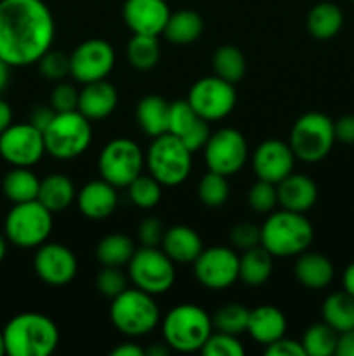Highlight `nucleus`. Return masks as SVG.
Listing matches in <instances>:
<instances>
[{
  "label": "nucleus",
  "mask_w": 354,
  "mask_h": 356,
  "mask_svg": "<svg viewBox=\"0 0 354 356\" xmlns=\"http://www.w3.org/2000/svg\"><path fill=\"white\" fill-rule=\"evenodd\" d=\"M201 31H203V19L200 14L191 9H184L170 14L163 35L172 44L186 45L196 42Z\"/></svg>",
  "instance_id": "nucleus-31"
},
{
  "label": "nucleus",
  "mask_w": 354,
  "mask_h": 356,
  "mask_svg": "<svg viewBox=\"0 0 354 356\" xmlns=\"http://www.w3.org/2000/svg\"><path fill=\"white\" fill-rule=\"evenodd\" d=\"M170 348H169V344L165 343V346H163V344H153V346H149L148 350H146V355H149V356H167L170 353Z\"/></svg>",
  "instance_id": "nucleus-56"
},
{
  "label": "nucleus",
  "mask_w": 354,
  "mask_h": 356,
  "mask_svg": "<svg viewBox=\"0 0 354 356\" xmlns=\"http://www.w3.org/2000/svg\"><path fill=\"white\" fill-rule=\"evenodd\" d=\"M163 233L165 229L162 221L156 218H148L139 226V242L142 243V247H158L162 243Z\"/></svg>",
  "instance_id": "nucleus-47"
},
{
  "label": "nucleus",
  "mask_w": 354,
  "mask_h": 356,
  "mask_svg": "<svg viewBox=\"0 0 354 356\" xmlns=\"http://www.w3.org/2000/svg\"><path fill=\"white\" fill-rule=\"evenodd\" d=\"M344 24V14L337 3L330 0L316 3L307 14V30L316 40H330L340 31Z\"/></svg>",
  "instance_id": "nucleus-28"
},
{
  "label": "nucleus",
  "mask_w": 354,
  "mask_h": 356,
  "mask_svg": "<svg viewBox=\"0 0 354 356\" xmlns=\"http://www.w3.org/2000/svg\"><path fill=\"white\" fill-rule=\"evenodd\" d=\"M248 316V308H245V306L239 305V302H229V305L221 306V308L214 313V316H212V325H214V329H217L219 332L238 336V334L245 332L246 330Z\"/></svg>",
  "instance_id": "nucleus-38"
},
{
  "label": "nucleus",
  "mask_w": 354,
  "mask_h": 356,
  "mask_svg": "<svg viewBox=\"0 0 354 356\" xmlns=\"http://www.w3.org/2000/svg\"><path fill=\"white\" fill-rule=\"evenodd\" d=\"M187 103L207 122L228 117L236 104L235 83L221 76H205L193 83L187 94Z\"/></svg>",
  "instance_id": "nucleus-12"
},
{
  "label": "nucleus",
  "mask_w": 354,
  "mask_h": 356,
  "mask_svg": "<svg viewBox=\"0 0 354 356\" xmlns=\"http://www.w3.org/2000/svg\"><path fill=\"white\" fill-rule=\"evenodd\" d=\"M229 242L236 249H253V247L260 245V228L252 222H239V225L233 226L229 232Z\"/></svg>",
  "instance_id": "nucleus-46"
},
{
  "label": "nucleus",
  "mask_w": 354,
  "mask_h": 356,
  "mask_svg": "<svg viewBox=\"0 0 354 356\" xmlns=\"http://www.w3.org/2000/svg\"><path fill=\"white\" fill-rule=\"evenodd\" d=\"M144 155L137 143L118 138L108 143L99 155L101 179L115 188H127L141 174Z\"/></svg>",
  "instance_id": "nucleus-11"
},
{
  "label": "nucleus",
  "mask_w": 354,
  "mask_h": 356,
  "mask_svg": "<svg viewBox=\"0 0 354 356\" xmlns=\"http://www.w3.org/2000/svg\"><path fill=\"white\" fill-rule=\"evenodd\" d=\"M267 356H305L304 348H302L301 341L287 339V337H280L274 343L266 346Z\"/></svg>",
  "instance_id": "nucleus-48"
},
{
  "label": "nucleus",
  "mask_w": 354,
  "mask_h": 356,
  "mask_svg": "<svg viewBox=\"0 0 354 356\" xmlns=\"http://www.w3.org/2000/svg\"><path fill=\"white\" fill-rule=\"evenodd\" d=\"M333 131H335V139L353 145L354 143V115H344L339 120L333 122Z\"/></svg>",
  "instance_id": "nucleus-49"
},
{
  "label": "nucleus",
  "mask_w": 354,
  "mask_h": 356,
  "mask_svg": "<svg viewBox=\"0 0 354 356\" xmlns=\"http://www.w3.org/2000/svg\"><path fill=\"white\" fill-rule=\"evenodd\" d=\"M9 76H10V66L0 58V94L3 92V89L9 83Z\"/></svg>",
  "instance_id": "nucleus-55"
},
{
  "label": "nucleus",
  "mask_w": 354,
  "mask_h": 356,
  "mask_svg": "<svg viewBox=\"0 0 354 356\" xmlns=\"http://www.w3.org/2000/svg\"><path fill=\"white\" fill-rule=\"evenodd\" d=\"M212 318L205 309L194 305H179L163 318V339L170 350L179 353L201 351L210 337Z\"/></svg>",
  "instance_id": "nucleus-4"
},
{
  "label": "nucleus",
  "mask_w": 354,
  "mask_h": 356,
  "mask_svg": "<svg viewBox=\"0 0 354 356\" xmlns=\"http://www.w3.org/2000/svg\"><path fill=\"white\" fill-rule=\"evenodd\" d=\"M80 92L71 83L61 82L54 87L51 94V106L56 113H65V111L78 110Z\"/></svg>",
  "instance_id": "nucleus-45"
},
{
  "label": "nucleus",
  "mask_w": 354,
  "mask_h": 356,
  "mask_svg": "<svg viewBox=\"0 0 354 356\" xmlns=\"http://www.w3.org/2000/svg\"><path fill=\"white\" fill-rule=\"evenodd\" d=\"M169 132L183 141L191 153L203 148L210 138V129L205 118H201L186 101L170 103Z\"/></svg>",
  "instance_id": "nucleus-19"
},
{
  "label": "nucleus",
  "mask_w": 354,
  "mask_h": 356,
  "mask_svg": "<svg viewBox=\"0 0 354 356\" xmlns=\"http://www.w3.org/2000/svg\"><path fill=\"white\" fill-rule=\"evenodd\" d=\"M294 271L297 280L311 291H321L333 280L332 263L328 257L318 252L298 254Z\"/></svg>",
  "instance_id": "nucleus-26"
},
{
  "label": "nucleus",
  "mask_w": 354,
  "mask_h": 356,
  "mask_svg": "<svg viewBox=\"0 0 354 356\" xmlns=\"http://www.w3.org/2000/svg\"><path fill=\"white\" fill-rule=\"evenodd\" d=\"M212 65H214L215 75L231 83L239 82L246 72L245 56L235 45H222V47H219L214 52Z\"/></svg>",
  "instance_id": "nucleus-36"
},
{
  "label": "nucleus",
  "mask_w": 354,
  "mask_h": 356,
  "mask_svg": "<svg viewBox=\"0 0 354 356\" xmlns=\"http://www.w3.org/2000/svg\"><path fill=\"white\" fill-rule=\"evenodd\" d=\"M295 165V155L290 145L280 139H267L257 146L252 159L253 172L257 179L269 181L278 184L281 179L292 174Z\"/></svg>",
  "instance_id": "nucleus-18"
},
{
  "label": "nucleus",
  "mask_w": 354,
  "mask_h": 356,
  "mask_svg": "<svg viewBox=\"0 0 354 356\" xmlns=\"http://www.w3.org/2000/svg\"><path fill=\"white\" fill-rule=\"evenodd\" d=\"M76 204L85 218L94 219V221L106 219L117 209V188L104 179L90 181L80 190Z\"/></svg>",
  "instance_id": "nucleus-22"
},
{
  "label": "nucleus",
  "mask_w": 354,
  "mask_h": 356,
  "mask_svg": "<svg viewBox=\"0 0 354 356\" xmlns=\"http://www.w3.org/2000/svg\"><path fill=\"white\" fill-rule=\"evenodd\" d=\"M37 200L51 212L65 211L75 200V186L65 174H49L40 181Z\"/></svg>",
  "instance_id": "nucleus-29"
},
{
  "label": "nucleus",
  "mask_w": 354,
  "mask_h": 356,
  "mask_svg": "<svg viewBox=\"0 0 354 356\" xmlns=\"http://www.w3.org/2000/svg\"><path fill=\"white\" fill-rule=\"evenodd\" d=\"M273 254L262 245L245 250L239 257V280L250 287L266 284L273 273Z\"/></svg>",
  "instance_id": "nucleus-30"
},
{
  "label": "nucleus",
  "mask_w": 354,
  "mask_h": 356,
  "mask_svg": "<svg viewBox=\"0 0 354 356\" xmlns=\"http://www.w3.org/2000/svg\"><path fill=\"white\" fill-rule=\"evenodd\" d=\"M92 141V125L78 110L56 113L44 131L45 153L59 160L76 159Z\"/></svg>",
  "instance_id": "nucleus-5"
},
{
  "label": "nucleus",
  "mask_w": 354,
  "mask_h": 356,
  "mask_svg": "<svg viewBox=\"0 0 354 356\" xmlns=\"http://www.w3.org/2000/svg\"><path fill=\"white\" fill-rule=\"evenodd\" d=\"M312 225L301 212L280 211L271 214L260 228V245L274 257L298 256L311 245Z\"/></svg>",
  "instance_id": "nucleus-3"
},
{
  "label": "nucleus",
  "mask_w": 354,
  "mask_h": 356,
  "mask_svg": "<svg viewBox=\"0 0 354 356\" xmlns=\"http://www.w3.org/2000/svg\"><path fill=\"white\" fill-rule=\"evenodd\" d=\"M278 204L285 211L307 212L318 200V186L311 177L304 174H288L285 179L276 184Z\"/></svg>",
  "instance_id": "nucleus-21"
},
{
  "label": "nucleus",
  "mask_w": 354,
  "mask_h": 356,
  "mask_svg": "<svg viewBox=\"0 0 354 356\" xmlns=\"http://www.w3.org/2000/svg\"><path fill=\"white\" fill-rule=\"evenodd\" d=\"M38 68L47 80H62L69 73V56L61 51L49 49L38 59Z\"/></svg>",
  "instance_id": "nucleus-42"
},
{
  "label": "nucleus",
  "mask_w": 354,
  "mask_h": 356,
  "mask_svg": "<svg viewBox=\"0 0 354 356\" xmlns=\"http://www.w3.org/2000/svg\"><path fill=\"white\" fill-rule=\"evenodd\" d=\"M191 155L193 153L183 145L180 139L170 132L153 138L151 146L146 153V165L149 174L162 186H177L184 183L191 172Z\"/></svg>",
  "instance_id": "nucleus-7"
},
{
  "label": "nucleus",
  "mask_w": 354,
  "mask_h": 356,
  "mask_svg": "<svg viewBox=\"0 0 354 356\" xmlns=\"http://www.w3.org/2000/svg\"><path fill=\"white\" fill-rule=\"evenodd\" d=\"M127 58L135 70L146 72V70L155 68L160 61L158 38L151 35L134 33L127 45Z\"/></svg>",
  "instance_id": "nucleus-37"
},
{
  "label": "nucleus",
  "mask_w": 354,
  "mask_h": 356,
  "mask_svg": "<svg viewBox=\"0 0 354 356\" xmlns=\"http://www.w3.org/2000/svg\"><path fill=\"white\" fill-rule=\"evenodd\" d=\"M203 148L208 170L226 177L238 172L248 156L245 136L231 127L219 129L217 132L210 134Z\"/></svg>",
  "instance_id": "nucleus-13"
},
{
  "label": "nucleus",
  "mask_w": 354,
  "mask_h": 356,
  "mask_svg": "<svg viewBox=\"0 0 354 356\" xmlns=\"http://www.w3.org/2000/svg\"><path fill=\"white\" fill-rule=\"evenodd\" d=\"M246 330L252 336L253 341H257L259 344H267L274 343L280 337L285 336V330H287V318H285L283 313L280 312L274 306H259L255 309H250L248 316V325Z\"/></svg>",
  "instance_id": "nucleus-25"
},
{
  "label": "nucleus",
  "mask_w": 354,
  "mask_h": 356,
  "mask_svg": "<svg viewBox=\"0 0 354 356\" xmlns=\"http://www.w3.org/2000/svg\"><path fill=\"white\" fill-rule=\"evenodd\" d=\"M40 179L30 170V167H14L3 176L2 191L14 204L37 200Z\"/></svg>",
  "instance_id": "nucleus-32"
},
{
  "label": "nucleus",
  "mask_w": 354,
  "mask_h": 356,
  "mask_svg": "<svg viewBox=\"0 0 354 356\" xmlns=\"http://www.w3.org/2000/svg\"><path fill=\"white\" fill-rule=\"evenodd\" d=\"M335 355L339 356H354V329L339 334Z\"/></svg>",
  "instance_id": "nucleus-51"
},
{
  "label": "nucleus",
  "mask_w": 354,
  "mask_h": 356,
  "mask_svg": "<svg viewBox=\"0 0 354 356\" xmlns=\"http://www.w3.org/2000/svg\"><path fill=\"white\" fill-rule=\"evenodd\" d=\"M44 132L33 124H10L0 134V156L12 167H31L44 156Z\"/></svg>",
  "instance_id": "nucleus-14"
},
{
  "label": "nucleus",
  "mask_w": 354,
  "mask_h": 356,
  "mask_svg": "<svg viewBox=\"0 0 354 356\" xmlns=\"http://www.w3.org/2000/svg\"><path fill=\"white\" fill-rule=\"evenodd\" d=\"M335 143L333 122L326 115L309 111L297 118L290 132V148L295 159L316 163L325 159Z\"/></svg>",
  "instance_id": "nucleus-9"
},
{
  "label": "nucleus",
  "mask_w": 354,
  "mask_h": 356,
  "mask_svg": "<svg viewBox=\"0 0 354 356\" xmlns=\"http://www.w3.org/2000/svg\"><path fill=\"white\" fill-rule=\"evenodd\" d=\"M201 353L205 356H243L245 348L233 334L217 332L210 334L207 343L201 348Z\"/></svg>",
  "instance_id": "nucleus-41"
},
{
  "label": "nucleus",
  "mask_w": 354,
  "mask_h": 356,
  "mask_svg": "<svg viewBox=\"0 0 354 356\" xmlns=\"http://www.w3.org/2000/svg\"><path fill=\"white\" fill-rule=\"evenodd\" d=\"M35 273L49 285H66L75 278L78 263L68 247L61 243H42L33 259Z\"/></svg>",
  "instance_id": "nucleus-17"
},
{
  "label": "nucleus",
  "mask_w": 354,
  "mask_h": 356,
  "mask_svg": "<svg viewBox=\"0 0 354 356\" xmlns=\"http://www.w3.org/2000/svg\"><path fill=\"white\" fill-rule=\"evenodd\" d=\"M6 355L49 356L59 344L58 325L42 313H21L3 327Z\"/></svg>",
  "instance_id": "nucleus-2"
},
{
  "label": "nucleus",
  "mask_w": 354,
  "mask_h": 356,
  "mask_svg": "<svg viewBox=\"0 0 354 356\" xmlns=\"http://www.w3.org/2000/svg\"><path fill=\"white\" fill-rule=\"evenodd\" d=\"M6 355V343H3V334L0 330V356Z\"/></svg>",
  "instance_id": "nucleus-58"
},
{
  "label": "nucleus",
  "mask_w": 354,
  "mask_h": 356,
  "mask_svg": "<svg viewBox=\"0 0 354 356\" xmlns=\"http://www.w3.org/2000/svg\"><path fill=\"white\" fill-rule=\"evenodd\" d=\"M115 66V51L103 38L82 42L69 54V75L80 83L104 80Z\"/></svg>",
  "instance_id": "nucleus-15"
},
{
  "label": "nucleus",
  "mask_w": 354,
  "mask_h": 356,
  "mask_svg": "<svg viewBox=\"0 0 354 356\" xmlns=\"http://www.w3.org/2000/svg\"><path fill=\"white\" fill-rule=\"evenodd\" d=\"M7 254V240L3 238V235L0 233V263L3 261V257H6Z\"/></svg>",
  "instance_id": "nucleus-57"
},
{
  "label": "nucleus",
  "mask_w": 354,
  "mask_h": 356,
  "mask_svg": "<svg viewBox=\"0 0 354 356\" xmlns=\"http://www.w3.org/2000/svg\"><path fill=\"white\" fill-rule=\"evenodd\" d=\"M248 204L255 212H271L278 204L276 184L259 179L248 193Z\"/></svg>",
  "instance_id": "nucleus-43"
},
{
  "label": "nucleus",
  "mask_w": 354,
  "mask_h": 356,
  "mask_svg": "<svg viewBox=\"0 0 354 356\" xmlns=\"http://www.w3.org/2000/svg\"><path fill=\"white\" fill-rule=\"evenodd\" d=\"M198 198L207 207H221L229 198V183L226 176L208 170L198 184Z\"/></svg>",
  "instance_id": "nucleus-39"
},
{
  "label": "nucleus",
  "mask_w": 354,
  "mask_h": 356,
  "mask_svg": "<svg viewBox=\"0 0 354 356\" xmlns=\"http://www.w3.org/2000/svg\"><path fill=\"white\" fill-rule=\"evenodd\" d=\"M137 122L144 134L149 138H158V136L169 132V118H170V103H167L160 96H146L139 101Z\"/></svg>",
  "instance_id": "nucleus-27"
},
{
  "label": "nucleus",
  "mask_w": 354,
  "mask_h": 356,
  "mask_svg": "<svg viewBox=\"0 0 354 356\" xmlns=\"http://www.w3.org/2000/svg\"><path fill=\"white\" fill-rule=\"evenodd\" d=\"M97 291L106 298H117L127 289V278L118 266H103L96 278Z\"/></svg>",
  "instance_id": "nucleus-44"
},
{
  "label": "nucleus",
  "mask_w": 354,
  "mask_h": 356,
  "mask_svg": "<svg viewBox=\"0 0 354 356\" xmlns=\"http://www.w3.org/2000/svg\"><path fill=\"white\" fill-rule=\"evenodd\" d=\"M342 284H344V291L354 298V263H351L349 266L346 268V271H344Z\"/></svg>",
  "instance_id": "nucleus-54"
},
{
  "label": "nucleus",
  "mask_w": 354,
  "mask_h": 356,
  "mask_svg": "<svg viewBox=\"0 0 354 356\" xmlns=\"http://www.w3.org/2000/svg\"><path fill=\"white\" fill-rule=\"evenodd\" d=\"M113 325L128 337H141L151 332L160 322V309L153 296L141 289H125L113 298L110 308Z\"/></svg>",
  "instance_id": "nucleus-6"
},
{
  "label": "nucleus",
  "mask_w": 354,
  "mask_h": 356,
  "mask_svg": "<svg viewBox=\"0 0 354 356\" xmlns=\"http://www.w3.org/2000/svg\"><path fill=\"white\" fill-rule=\"evenodd\" d=\"M135 252V245L127 235L113 233L108 235L97 243L96 256L103 266H125L132 259Z\"/></svg>",
  "instance_id": "nucleus-34"
},
{
  "label": "nucleus",
  "mask_w": 354,
  "mask_h": 356,
  "mask_svg": "<svg viewBox=\"0 0 354 356\" xmlns=\"http://www.w3.org/2000/svg\"><path fill=\"white\" fill-rule=\"evenodd\" d=\"M127 188L130 200L139 209H153L162 200V184L151 174H148V176L139 174Z\"/></svg>",
  "instance_id": "nucleus-40"
},
{
  "label": "nucleus",
  "mask_w": 354,
  "mask_h": 356,
  "mask_svg": "<svg viewBox=\"0 0 354 356\" xmlns=\"http://www.w3.org/2000/svg\"><path fill=\"white\" fill-rule=\"evenodd\" d=\"M301 343L305 356H332L337 351L339 332L326 322L314 323L305 330Z\"/></svg>",
  "instance_id": "nucleus-35"
},
{
  "label": "nucleus",
  "mask_w": 354,
  "mask_h": 356,
  "mask_svg": "<svg viewBox=\"0 0 354 356\" xmlns=\"http://www.w3.org/2000/svg\"><path fill=\"white\" fill-rule=\"evenodd\" d=\"M193 266L196 280L210 291H224L239 278V257L229 247L203 249Z\"/></svg>",
  "instance_id": "nucleus-16"
},
{
  "label": "nucleus",
  "mask_w": 354,
  "mask_h": 356,
  "mask_svg": "<svg viewBox=\"0 0 354 356\" xmlns=\"http://www.w3.org/2000/svg\"><path fill=\"white\" fill-rule=\"evenodd\" d=\"M321 313L323 322L339 334L354 329V298L346 291L328 296L323 302Z\"/></svg>",
  "instance_id": "nucleus-33"
},
{
  "label": "nucleus",
  "mask_w": 354,
  "mask_h": 356,
  "mask_svg": "<svg viewBox=\"0 0 354 356\" xmlns=\"http://www.w3.org/2000/svg\"><path fill=\"white\" fill-rule=\"evenodd\" d=\"M144 355H146V350H142L141 346H137V344L134 343L120 344V346H117L113 351H111V356H144Z\"/></svg>",
  "instance_id": "nucleus-52"
},
{
  "label": "nucleus",
  "mask_w": 354,
  "mask_h": 356,
  "mask_svg": "<svg viewBox=\"0 0 354 356\" xmlns=\"http://www.w3.org/2000/svg\"><path fill=\"white\" fill-rule=\"evenodd\" d=\"M162 247L176 264H193L203 250V242L193 228L179 225L165 229Z\"/></svg>",
  "instance_id": "nucleus-24"
},
{
  "label": "nucleus",
  "mask_w": 354,
  "mask_h": 356,
  "mask_svg": "<svg viewBox=\"0 0 354 356\" xmlns=\"http://www.w3.org/2000/svg\"><path fill=\"white\" fill-rule=\"evenodd\" d=\"M54 17L44 0H0V58L30 66L52 47Z\"/></svg>",
  "instance_id": "nucleus-1"
},
{
  "label": "nucleus",
  "mask_w": 354,
  "mask_h": 356,
  "mask_svg": "<svg viewBox=\"0 0 354 356\" xmlns=\"http://www.w3.org/2000/svg\"><path fill=\"white\" fill-rule=\"evenodd\" d=\"M56 111L52 106H37L33 111H31L30 124H33L35 127L40 129L42 132L47 129V125L51 124L52 118H54Z\"/></svg>",
  "instance_id": "nucleus-50"
},
{
  "label": "nucleus",
  "mask_w": 354,
  "mask_h": 356,
  "mask_svg": "<svg viewBox=\"0 0 354 356\" xmlns=\"http://www.w3.org/2000/svg\"><path fill=\"white\" fill-rule=\"evenodd\" d=\"M128 277L141 291L163 294L176 282V263L158 247H141L128 261Z\"/></svg>",
  "instance_id": "nucleus-10"
},
{
  "label": "nucleus",
  "mask_w": 354,
  "mask_h": 356,
  "mask_svg": "<svg viewBox=\"0 0 354 356\" xmlns=\"http://www.w3.org/2000/svg\"><path fill=\"white\" fill-rule=\"evenodd\" d=\"M353 2H354V0H353Z\"/></svg>",
  "instance_id": "nucleus-59"
},
{
  "label": "nucleus",
  "mask_w": 354,
  "mask_h": 356,
  "mask_svg": "<svg viewBox=\"0 0 354 356\" xmlns=\"http://www.w3.org/2000/svg\"><path fill=\"white\" fill-rule=\"evenodd\" d=\"M124 19L134 33L158 37L170 17L165 0H125Z\"/></svg>",
  "instance_id": "nucleus-20"
},
{
  "label": "nucleus",
  "mask_w": 354,
  "mask_h": 356,
  "mask_svg": "<svg viewBox=\"0 0 354 356\" xmlns=\"http://www.w3.org/2000/svg\"><path fill=\"white\" fill-rule=\"evenodd\" d=\"M6 238L21 249H35L45 243L52 232V212L38 200L14 204L3 222Z\"/></svg>",
  "instance_id": "nucleus-8"
},
{
  "label": "nucleus",
  "mask_w": 354,
  "mask_h": 356,
  "mask_svg": "<svg viewBox=\"0 0 354 356\" xmlns=\"http://www.w3.org/2000/svg\"><path fill=\"white\" fill-rule=\"evenodd\" d=\"M118 104V92L106 80L85 83L78 97V111L90 122L110 117Z\"/></svg>",
  "instance_id": "nucleus-23"
},
{
  "label": "nucleus",
  "mask_w": 354,
  "mask_h": 356,
  "mask_svg": "<svg viewBox=\"0 0 354 356\" xmlns=\"http://www.w3.org/2000/svg\"><path fill=\"white\" fill-rule=\"evenodd\" d=\"M12 124V108L0 97V134Z\"/></svg>",
  "instance_id": "nucleus-53"
}]
</instances>
